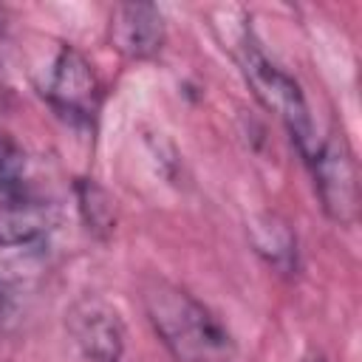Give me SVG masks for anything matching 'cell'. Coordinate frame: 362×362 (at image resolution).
Listing matches in <instances>:
<instances>
[{"mask_svg":"<svg viewBox=\"0 0 362 362\" xmlns=\"http://www.w3.org/2000/svg\"><path fill=\"white\" fill-rule=\"evenodd\" d=\"M51 226V209L25 195H8L0 204V246L31 243Z\"/></svg>","mask_w":362,"mask_h":362,"instance_id":"cell-7","label":"cell"},{"mask_svg":"<svg viewBox=\"0 0 362 362\" xmlns=\"http://www.w3.org/2000/svg\"><path fill=\"white\" fill-rule=\"evenodd\" d=\"M255 252L260 257H266L269 266L280 269V272H291L297 263V240L288 229L286 221H280L277 215H260L252 221L249 226Z\"/></svg>","mask_w":362,"mask_h":362,"instance_id":"cell-8","label":"cell"},{"mask_svg":"<svg viewBox=\"0 0 362 362\" xmlns=\"http://www.w3.org/2000/svg\"><path fill=\"white\" fill-rule=\"evenodd\" d=\"M23 175H25V153L14 136L0 130V192L20 195Z\"/></svg>","mask_w":362,"mask_h":362,"instance_id":"cell-10","label":"cell"},{"mask_svg":"<svg viewBox=\"0 0 362 362\" xmlns=\"http://www.w3.org/2000/svg\"><path fill=\"white\" fill-rule=\"evenodd\" d=\"M68 331L88 362H119L124 328L113 305L99 297H82L68 311Z\"/></svg>","mask_w":362,"mask_h":362,"instance_id":"cell-5","label":"cell"},{"mask_svg":"<svg viewBox=\"0 0 362 362\" xmlns=\"http://www.w3.org/2000/svg\"><path fill=\"white\" fill-rule=\"evenodd\" d=\"M144 311L158 339L178 362H223L229 354V334L223 325L184 288L153 280L144 288Z\"/></svg>","mask_w":362,"mask_h":362,"instance_id":"cell-1","label":"cell"},{"mask_svg":"<svg viewBox=\"0 0 362 362\" xmlns=\"http://www.w3.org/2000/svg\"><path fill=\"white\" fill-rule=\"evenodd\" d=\"M303 362H325V359H322V356H320V354H311V356H305V359H303Z\"/></svg>","mask_w":362,"mask_h":362,"instance_id":"cell-11","label":"cell"},{"mask_svg":"<svg viewBox=\"0 0 362 362\" xmlns=\"http://www.w3.org/2000/svg\"><path fill=\"white\" fill-rule=\"evenodd\" d=\"M305 164L311 170L314 189L325 215L342 226L354 223L359 215V175L342 133L320 139L317 150L305 158Z\"/></svg>","mask_w":362,"mask_h":362,"instance_id":"cell-3","label":"cell"},{"mask_svg":"<svg viewBox=\"0 0 362 362\" xmlns=\"http://www.w3.org/2000/svg\"><path fill=\"white\" fill-rule=\"evenodd\" d=\"M235 57L240 62V71H243L249 88L260 99V105L266 110L277 113V119L288 130L300 156L308 158L317 150L320 136L314 130V122H311V113H308V105H305V96H303L300 85L260 51L257 40L249 28H243V34L238 40V48H235Z\"/></svg>","mask_w":362,"mask_h":362,"instance_id":"cell-2","label":"cell"},{"mask_svg":"<svg viewBox=\"0 0 362 362\" xmlns=\"http://www.w3.org/2000/svg\"><path fill=\"white\" fill-rule=\"evenodd\" d=\"M110 45L127 59H150L164 45V17L153 3H119L107 25Z\"/></svg>","mask_w":362,"mask_h":362,"instance_id":"cell-6","label":"cell"},{"mask_svg":"<svg viewBox=\"0 0 362 362\" xmlns=\"http://www.w3.org/2000/svg\"><path fill=\"white\" fill-rule=\"evenodd\" d=\"M76 195H79V212H82L88 229L93 235H99V238L110 235L113 232V221H116L113 218V201H110V195L99 184H93L88 178H82L76 184Z\"/></svg>","mask_w":362,"mask_h":362,"instance_id":"cell-9","label":"cell"},{"mask_svg":"<svg viewBox=\"0 0 362 362\" xmlns=\"http://www.w3.org/2000/svg\"><path fill=\"white\" fill-rule=\"evenodd\" d=\"M42 93L48 105L71 124L90 127L99 116V105H102L99 79L90 62L71 45H62L51 59V68L42 82Z\"/></svg>","mask_w":362,"mask_h":362,"instance_id":"cell-4","label":"cell"}]
</instances>
